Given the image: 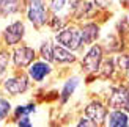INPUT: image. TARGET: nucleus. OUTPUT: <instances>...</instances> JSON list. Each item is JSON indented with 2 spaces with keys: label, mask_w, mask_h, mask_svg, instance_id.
Here are the masks:
<instances>
[{
  "label": "nucleus",
  "mask_w": 129,
  "mask_h": 127,
  "mask_svg": "<svg viewBox=\"0 0 129 127\" xmlns=\"http://www.w3.org/2000/svg\"><path fill=\"white\" fill-rule=\"evenodd\" d=\"M52 61L58 63V65H73L77 61V56L73 50L60 46V44H54L52 46Z\"/></svg>",
  "instance_id": "obj_10"
},
{
  "label": "nucleus",
  "mask_w": 129,
  "mask_h": 127,
  "mask_svg": "<svg viewBox=\"0 0 129 127\" xmlns=\"http://www.w3.org/2000/svg\"><path fill=\"white\" fill-rule=\"evenodd\" d=\"M91 2H93V5L99 6V8H109L110 3H112V0H91Z\"/></svg>",
  "instance_id": "obj_24"
},
{
  "label": "nucleus",
  "mask_w": 129,
  "mask_h": 127,
  "mask_svg": "<svg viewBox=\"0 0 129 127\" xmlns=\"http://www.w3.org/2000/svg\"><path fill=\"white\" fill-rule=\"evenodd\" d=\"M25 6H27V8H25L27 19L35 28H41L47 24V21H49V6H47L46 0H27V5Z\"/></svg>",
  "instance_id": "obj_1"
},
{
  "label": "nucleus",
  "mask_w": 129,
  "mask_h": 127,
  "mask_svg": "<svg viewBox=\"0 0 129 127\" xmlns=\"http://www.w3.org/2000/svg\"><path fill=\"white\" fill-rule=\"evenodd\" d=\"M79 77H71L64 82V85L61 88V93H60V102L61 104H66L68 99L74 94V91L77 90V86H79Z\"/></svg>",
  "instance_id": "obj_13"
},
{
  "label": "nucleus",
  "mask_w": 129,
  "mask_h": 127,
  "mask_svg": "<svg viewBox=\"0 0 129 127\" xmlns=\"http://www.w3.org/2000/svg\"><path fill=\"white\" fill-rule=\"evenodd\" d=\"M36 58V52L33 47L21 44V46H14V50L11 53V61L16 69H25L28 68Z\"/></svg>",
  "instance_id": "obj_5"
},
{
  "label": "nucleus",
  "mask_w": 129,
  "mask_h": 127,
  "mask_svg": "<svg viewBox=\"0 0 129 127\" xmlns=\"http://www.w3.org/2000/svg\"><path fill=\"white\" fill-rule=\"evenodd\" d=\"M36 111V105L35 104H27V105H17L14 108V119L24 115H31Z\"/></svg>",
  "instance_id": "obj_17"
},
{
  "label": "nucleus",
  "mask_w": 129,
  "mask_h": 127,
  "mask_svg": "<svg viewBox=\"0 0 129 127\" xmlns=\"http://www.w3.org/2000/svg\"><path fill=\"white\" fill-rule=\"evenodd\" d=\"M120 3H121V5H124L126 8H129V0H120Z\"/></svg>",
  "instance_id": "obj_25"
},
{
  "label": "nucleus",
  "mask_w": 129,
  "mask_h": 127,
  "mask_svg": "<svg viewBox=\"0 0 129 127\" xmlns=\"http://www.w3.org/2000/svg\"><path fill=\"white\" fill-rule=\"evenodd\" d=\"M104 124L109 127H126L129 125V116L121 108H112V111L106 115Z\"/></svg>",
  "instance_id": "obj_11"
},
{
  "label": "nucleus",
  "mask_w": 129,
  "mask_h": 127,
  "mask_svg": "<svg viewBox=\"0 0 129 127\" xmlns=\"http://www.w3.org/2000/svg\"><path fill=\"white\" fill-rule=\"evenodd\" d=\"M118 33H129V16L121 19L120 24H118Z\"/></svg>",
  "instance_id": "obj_22"
},
{
  "label": "nucleus",
  "mask_w": 129,
  "mask_h": 127,
  "mask_svg": "<svg viewBox=\"0 0 129 127\" xmlns=\"http://www.w3.org/2000/svg\"><path fill=\"white\" fill-rule=\"evenodd\" d=\"M77 125H79V127H94L96 124H94L90 118L85 116V118H80V121L77 122Z\"/></svg>",
  "instance_id": "obj_23"
},
{
  "label": "nucleus",
  "mask_w": 129,
  "mask_h": 127,
  "mask_svg": "<svg viewBox=\"0 0 129 127\" xmlns=\"http://www.w3.org/2000/svg\"><path fill=\"white\" fill-rule=\"evenodd\" d=\"M106 115H107V107L102 102H99V100H91L85 107V116L91 119L96 125L104 124Z\"/></svg>",
  "instance_id": "obj_9"
},
{
  "label": "nucleus",
  "mask_w": 129,
  "mask_h": 127,
  "mask_svg": "<svg viewBox=\"0 0 129 127\" xmlns=\"http://www.w3.org/2000/svg\"><path fill=\"white\" fill-rule=\"evenodd\" d=\"M55 42L60 46L66 47L73 52H77L79 49H82V33L80 28L76 25H64L63 28H60L55 35Z\"/></svg>",
  "instance_id": "obj_2"
},
{
  "label": "nucleus",
  "mask_w": 129,
  "mask_h": 127,
  "mask_svg": "<svg viewBox=\"0 0 129 127\" xmlns=\"http://www.w3.org/2000/svg\"><path fill=\"white\" fill-rule=\"evenodd\" d=\"M30 86V79L27 74H17L13 75V77L3 79L2 82V88L6 94L10 96H19V94H24L28 90Z\"/></svg>",
  "instance_id": "obj_4"
},
{
  "label": "nucleus",
  "mask_w": 129,
  "mask_h": 127,
  "mask_svg": "<svg viewBox=\"0 0 129 127\" xmlns=\"http://www.w3.org/2000/svg\"><path fill=\"white\" fill-rule=\"evenodd\" d=\"M115 69H117V66H115V58H106V60L102 58L98 72L102 79H110L115 72Z\"/></svg>",
  "instance_id": "obj_14"
},
{
  "label": "nucleus",
  "mask_w": 129,
  "mask_h": 127,
  "mask_svg": "<svg viewBox=\"0 0 129 127\" xmlns=\"http://www.w3.org/2000/svg\"><path fill=\"white\" fill-rule=\"evenodd\" d=\"M99 25L94 22H87L83 24V27H80L82 33V46H90V44L96 42V39L99 38Z\"/></svg>",
  "instance_id": "obj_12"
},
{
  "label": "nucleus",
  "mask_w": 129,
  "mask_h": 127,
  "mask_svg": "<svg viewBox=\"0 0 129 127\" xmlns=\"http://www.w3.org/2000/svg\"><path fill=\"white\" fill-rule=\"evenodd\" d=\"M10 61H11V53L8 50H0V83L3 82L5 75H6Z\"/></svg>",
  "instance_id": "obj_15"
},
{
  "label": "nucleus",
  "mask_w": 129,
  "mask_h": 127,
  "mask_svg": "<svg viewBox=\"0 0 129 127\" xmlns=\"http://www.w3.org/2000/svg\"><path fill=\"white\" fill-rule=\"evenodd\" d=\"M66 2L68 0H50L49 2V10L54 13V14H58L64 10V6H66Z\"/></svg>",
  "instance_id": "obj_20"
},
{
  "label": "nucleus",
  "mask_w": 129,
  "mask_h": 127,
  "mask_svg": "<svg viewBox=\"0 0 129 127\" xmlns=\"http://www.w3.org/2000/svg\"><path fill=\"white\" fill-rule=\"evenodd\" d=\"M16 124H17V125H21V127H30V125H31L30 115H24V116L16 118Z\"/></svg>",
  "instance_id": "obj_21"
},
{
  "label": "nucleus",
  "mask_w": 129,
  "mask_h": 127,
  "mask_svg": "<svg viewBox=\"0 0 129 127\" xmlns=\"http://www.w3.org/2000/svg\"><path fill=\"white\" fill-rule=\"evenodd\" d=\"M25 24L22 21H14L10 25H6L5 30L2 31V38L6 47H14L16 44H19L24 36H25Z\"/></svg>",
  "instance_id": "obj_6"
},
{
  "label": "nucleus",
  "mask_w": 129,
  "mask_h": 127,
  "mask_svg": "<svg viewBox=\"0 0 129 127\" xmlns=\"http://www.w3.org/2000/svg\"><path fill=\"white\" fill-rule=\"evenodd\" d=\"M52 46H54V44L50 42L49 39L41 42V47H40V56H41V60L49 61V63L52 61Z\"/></svg>",
  "instance_id": "obj_16"
},
{
  "label": "nucleus",
  "mask_w": 129,
  "mask_h": 127,
  "mask_svg": "<svg viewBox=\"0 0 129 127\" xmlns=\"http://www.w3.org/2000/svg\"><path fill=\"white\" fill-rule=\"evenodd\" d=\"M52 66H50L49 61H44V60H40V61H33L31 65L27 68V75L30 80L36 82V83H41V82L49 77L52 74Z\"/></svg>",
  "instance_id": "obj_8"
},
{
  "label": "nucleus",
  "mask_w": 129,
  "mask_h": 127,
  "mask_svg": "<svg viewBox=\"0 0 129 127\" xmlns=\"http://www.w3.org/2000/svg\"><path fill=\"white\" fill-rule=\"evenodd\" d=\"M107 105L110 108H121L129 111V93L127 86H113L110 90V94L107 96Z\"/></svg>",
  "instance_id": "obj_7"
},
{
  "label": "nucleus",
  "mask_w": 129,
  "mask_h": 127,
  "mask_svg": "<svg viewBox=\"0 0 129 127\" xmlns=\"http://www.w3.org/2000/svg\"><path fill=\"white\" fill-rule=\"evenodd\" d=\"M115 63H117V69L118 71H123V72H127L129 69V55L127 53H120L117 58H115Z\"/></svg>",
  "instance_id": "obj_19"
},
{
  "label": "nucleus",
  "mask_w": 129,
  "mask_h": 127,
  "mask_svg": "<svg viewBox=\"0 0 129 127\" xmlns=\"http://www.w3.org/2000/svg\"><path fill=\"white\" fill-rule=\"evenodd\" d=\"M102 56H104V49L99 44H90V49L82 58V69L87 74H96L102 61Z\"/></svg>",
  "instance_id": "obj_3"
},
{
  "label": "nucleus",
  "mask_w": 129,
  "mask_h": 127,
  "mask_svg": "<svg viewBox=\"0 0 129 127\" xmlns=\"http://www.w3.org/2000/svg\"><path fill=\"white\" fill-rule=\"evenodd\" d=\"M11 102L8 99H5V97H0V121H5L6 118H8V115L11 113Z\"/></svg>",
  "instance_id": "obj_18"
}]
</instances>
